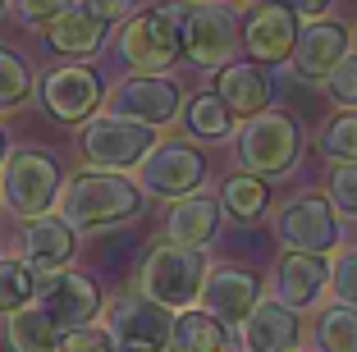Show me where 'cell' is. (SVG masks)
<instances>
[{
	"instance_id": "cell-1",
	"label": "cell",
	"mask_w": 357,
	"mask_h": 352,
	"mask_svg": "<svg viewBox=\"0 0 357 352\" xmlns=\"http://www.w3.org/2000/svg\"><path fill=\"white\" fill-rule=\"evenodd\" d=\"M55 211H60L78 234H105L119 229L128 220H137L147 211V192L137 188V178H128L124 169H92L64 178L55 192Z\"/></svg>"
},
{
	"instance_id": "cell-2",
	"label": "cell",
	"mask_w": 357,
	"mask_h": 352,
	"mask_svg": "<svg viewBox=\"0 0 357 352\" xmlns=\"http://www.w3.org/2000/svg\"><path fill=\"white\" fill-rule=\"evenodd\" d=\"M238 165L257 178H284L303 155V128L289 110H257L238 124Z\"/></svg>"
},
{
	"instance_id": "cell-3",
	"label": "cell",
	"mask_w": 357,
	"mask_h": 352,
	"mask_svg": "<svg viewBox=\"0 0 357 352\" xmlns=\"http://www.w3.org/2000/svg\"><path fill=\"white\" fill-rule=\"evenodd\" d=\"M211 261L202 247H183V243H156L137 266V293L156 298L160 307L183 311L202 298V280H206Z\"/></svg>"
},
{
	"instance_id": "cell-4",
	"label": "cell",
	"mask_w": 357,
	"mask_h": 352,
	"mask_svg": "<svg viewBox=\"0 0 357 352\" xmlns=\"http://www.w3.org/2000/svg\"><path fill=\"white\" fill-rule=\"evenodd\" d=\"M60 183H64L60 160L51 151H42V146H14L0 160V206L19 220L51 211Z\"/></svg>"
},
{
	"instance_id": "cell-5",
	"label": "cell",
	"mask_w": 357,
	"mask_h": 352,
	"mask_svg": "<svg viewBox=\"0 0 357 352\" xmlns=\"http://www.w3.org/2000/svg\"><path fill=\"white\" fill-rule=\"evenodd\" d=\"M178 10H183V0H174V5H151V10L133 14V19L119 28V60L137 73H165L169 64L183 55Z\"/></svg>"
},
{
	"instance_id": "cell-6",
	"label": "cell",
	"mask_w": 357,
	"mask_h": 352,
	"mask_svg": "<svg viewBox=\"0 0 357 352\" xmlns=\"http://www.w3.org/2000/svg\"><path fill=\"white\" fill-rule=\"evenodd\" d=\"M156 142V128L137 124V119H124V114H87L83 133H78V146H83V160L92 169H133L142 155Z\"/></svg>"
},
{
	"instance_id": "cell-7",
	"label": "cell",
	"mask_w": 357,
	"mask_h": 352,
	"mask_svg": "<svg viewBox=\"0 0 357 352\" xmlns=\"http://www.w3.org/2000/svg\"><path fill=\"white\" fill-rule=\"evenodd\" d=\"M105 330L115 339V352H169V325L174 311L160 307L147 293H119L105 302Z\"/></svg>"
},
{
	"instance_id": "cell-8",
	"label": "cell",
	"mask_w": 357,
	"mask_h": 352,
	"mask_svg": "<svg viewBox=\"0 0 357 352\" xmlns=\"http://www.w3.org/2000/svg\"><path fill=\"white\" fill-rule=\"evenodd\" d=\"M137 188L147 192V197H160V201H174L192 188H202L206 178V155L197 151L192 142H151V151L137 160Z\"/></svg>"
},
{
	"instance_id": "cell-9",
	"label": "cell",
	"mask_w": 357,
	"mask_h": 352,
	"mask_svg": "<svg viewBox=\"0 0 357 352\" xmlns=\"http://www.w3.org/2000/svg\"><path fill=\"white\" fill-rule=\"evenodd\" d=\"M101 105L110 114L137 119V124L169 128L178 119L183 92H178V83L169 78V73H128V78H119V83L101 96Z\"/></svg>"
},
{
	"instance_id": "cell-10",
	"label": "cell",
	"mask_w": 357,
	"mask_h": 352,
	"mask_svg": "<svg viewBox=\"0 0 357 352\" xmlns=\"http://www.w3.org/2000/svg\"><path fill=\"white\" fill-rule=\"evenodd\" d=\"M178 37H183V55L197 69H220L238 51V19H234V10H225V0L220 5H183Z\"/></svg>"
},
{
	"instance_id": "cell-11",
	"label": "cell",
	"mask_w": 357,
	"mask_h": 352,
	"mask_svg": "<svg viewBox=\"0 0 357 352\" xmlns=\"http://www.w3.org/2000/svg\"><path fill=\"white\" fill-rule=\"evenodd\" d=\"M32 302L46 311L55 321V330H74V325H87L101 316L105 298L101 289H96V280H87V275H78V270H51V275H37V293H32Z\"/></svg>"
},
{
	"instance_id": "cell-12",
	"label": "cell",
	"mask_w": 357,
	"mask_h": 352,
	"mask_svg": "<svg viewBox=\"0 0 357 352\" xmlns=\"http://www.w3.org/2000/svg\"><path fill=\"white\" fill-rule=\"evenodd\" d=\"M37 92H42V105H46V114H51L55 124H83L87 114L101 110L105 83H101L96 69L69 60V64H55L42 83H37Z\"/></svg>"
},
{
	"instance_id": "cell-13",
	"label": "cell",
	"mask_w": 357,
	"mask_h": 352,
	"mask_svg": "<svg viewBox=\"0 0 357 352\" xmlns=\"http://www.w3.org/2000/svg\"><path fill=\"white\" fill-rule=\"evenodd\" d=\"M275 238L289 252H330L339 247V220L326 197H294L275 215Z\"/></svg>"
},
{
	"instance_id": "cell-14",
	"label": "cell",
	"mask_w": 357,
	"mask_h": 352,
	"mask_svg": "<svg viewBox=\"0 0 357 352\" xmlns=\"http://www.w3.org/2000/svg\"><path fill=\"white\" fill-rule=\"evenodd\" d=\"M78 252V229L60 215V211H42V215H28L19 229V257L28 261L37 275H51L64 270Z\"/></svg>"
},
{
	"instance_id": "cell-15",
	"label": "cell",
	"mask_w": 357,
	"mask_h": 352,
	"mask_svg": "<svg viewBox=\"0 0 357 352\" xmlns=\"http://www.w3.org/2000/svg\"><path fill=\"white\" fill-rule=\"evenodd\" d=\"M298 42V14L284 0H257L243 14V46L257 64H284Z\"/></svg>"
},
{
	"instance_id": "cell-16",
	"label": "cell",
	"mask_w": 357,
	"mask_h": 352,
	"mask_svg": "<svg viewBox=\"0 0 357 352\" xmlns=\"http://www.w3.org/2000/svg\"><path fill=\"white\" fill-rule=\"evenodd\" d=\"M257 298H261V280H257L252 270L229 266V261L206 266V280H202V298L197 302H206V311L220 316L225 325H243V316L257 307Z\"/></svg>"
},
{
	"instance_id": "cell-17",
	"label": "cell",
	"mask_w": 357,
	"mask_h": 352,
	"mask_svg": "<svg viewBox=\"0 0 357 352\" xmlns=\"http://www.w3.org/2000/svg\"><path fill=\"white\" fill-rule=\"evenodd\" d=\"M298 343H303V325L289 302L257 298V307L243 316V348L248 352H294Z\"/></svg>"
},
{
	"instance_id": "cell-18",
	"label": "cell",
	"mask_w": 357,
	"mask_h": 352,
	"mask_svg": "<svg viewBox=\"0 0 357 352\" xmlns=\"http://www.w3.org/2000/svg\"><path fill=\"white\" fill-rule=\"evenodd\" d=\"M339 55H348V28L335 19H312L307 28H298L289 60H294L298 78H326L339 64Z\"/></svg>"
},
{
	"instance_id": "cell-19",
	"label": "cell",
	"mask_w": 357,
	"mask_h": 352,
	"mask_svg": "<svg viewBox=\"0 0 357 352\" xmlns=\"http://www.w3.org/2000/svg\"><path fill=\"white\" fill-rule=\"evenodd\" d=\"M105 32H110L105 19L87 14L83 5H69L64 14H55V19L42 28V37H46V46H51L55 55H64V60H92V55H101Z\"/></svg>"
},
{
	"instance_id": "cell-20",
	"label": "cell",
	"mask_w": 357,
	"mask_h": 352,
	"mask_svg": "<svg viewBox=\"0 0 357 352\" xmlns=\"http://www.w3.org/2000/svg\"><path fill=\"white\" fill-rule=\"evenodd\" d=\"M326 280H330L326 252H289L280 261V275H275V298L289 302L294 311H312L326 293Z\"/></svg>"
},
{
	"instance_id": "cell-21",
	"label": "cell",
	"mask_w": 357,
	"mask_h": 352,
	"mask_svg": "<svg viewBox=\"0 0 357 352\" xmlns=\"http://www.w3.org/2000/svg\"><path fill=\"white\" fill-rule=\"evenodd\" d=\"M220 234V201L215 197H202V192H183L174 197L165 215V238L169 243H183V247H211Z\"/></svg>"
},
{
	"instance_id": "cell-22",
	"label": "cell",
	"mask_w": 357,
	"mask_h": 352,
	"mask_svg": "<svg viewBox=\"0 0 357 352\" xmlns=\"http://www.w3.org/2000/svg\"><path fill=\"white\" fill-rule=\"evenodd\" d=\"M215 96L225 101V110H229V114L248 119V114H257V110L271 105V83H266V73H261V64H257V60L252 64L225 60L220 73H215Z\"/></svg>"
},
{
	"instance_id": "cell-23",
	"label": "cell",
	"mask_w": 357,
	"mask_h": 352,
	"mask_svg": "<svg viewBox=\"0 0 357 352\" xmlns=\"http://www.w3.org/2000/svg\"><path fill=\"white\" fill-rule=\"evenodd\" d=\"M225 348H229L225 321L211 316V311L183 307L169 325V352H225Z\"/></svg>"
},
{
	"instance_id": "cell-24",
	"label": "cell",
	"mask_w": 357,
	"mask_h": 352,
	"mask_svg": "<svg viewBox=\"0 0 357 352\" xmlns=\"http://www.w3.org/2000/svg\"><path fill=\"white\" fill-rule=\"evenodd\" d=\"M5 343H10V352H55L60 330L37 302H28V307L5 316Z\"/></svg>"
},
{
	"instance_id": "cell-25",
	"label": "cell",
	"mask_w": 357,
	"mask_h": 352,
	"mask_svg": "<svg viewBox=\"0 0 357 352\" xmlns=\"http://www.w3.org/2000/svg\"><path fill=\"white\" fill-rule=\"evenodd\" d=\"M266 211H271V188H266V178L243 169V174H229L220 183V215L238 220V224H252Z\"/></svg>"
},
{
	"instance_id": "cell-26",
	"label": "cell",
	"mask_w": 357,
	"mask_h": 352,
	"mask_svg": "<svg viewBox=\"0 0 357 352\" xmlns=\"http://www.w3.org/2000/svg\"><path fill=\"white\" fill-rule=\"evenodd\" d=\"M183 124H188V133L202 137V142H220V137L234 133V114L225 110V101L215 92H197L188 101V110H183Z\"/></svg>"
},
{
	"instance_id": "cell-27",
	"label": "cell",
	"mask_w": 357,
	"mask_h": 352,
	"mask_svg": "<svg viewBox=\"0 0 357 352\" xmlns=\"http://www.w3.org/2000/svg\"><path fill=\"white\" fill-rule=\"evenodd\" d=\"M32 92H37V83H32L28 60L19 51H10V46H0V114L23 110L32 101Z\"/></svg>"
},
{
	"instance_id": "cell-28",
	"label": "cell",
	"mask_w": 357,
	"mask_h": 352,
	"mask_svg": "<svg viewBox=\"0 0 357 352\" xmlns=\"http://www.w3.org/2000/svg\"><path fill=\"white\" fill-rule=\"evenodd\" d=\"M32 293H37V270L23 257H5V252H0V316L28 307Z\"/></svg>"
},
{
	"instance_id": "cell-29",
	"label": "cell",
	"mask_w": 357,
	"mask_h": 352,
	"mask_svg": "<svg viewBox=\"0 0 357 352\" xmlns=\"http://www.w3.org/2000/svg\"><path fill=\"white\" fill-rule=\"evenodd\" d=\"M316 348L321 352H357V307H326L316 321Z\"/></svg>"
},
{
	"instance_id": "cell-30",
	"label": "cell",
	"mask_w": 357,
	"mask_h": 352,
	"mask_svg": "<svg viewBox=\"0 0 357 352\" xmlns=\"http://www.w3.org/2000/svg\"><path fill=\"white\" fill-rule=\"evenodd\" d=\"M321 151L330 160H357V105H339L321 128Z\"/></svg>"
},
{
	"instance_id": "cell-31",
	"label": "cell",
	"mask_w": 357,
	"mask_h": 352,
	"mask_svg": "<svg viewBox=\"0 0 357 352\" xmlns=\"http://www.w3.org/2000/svg\"><path fill=\"white\" fill-rule=\"evenodd\" d=\"M326 289L335 293V302H344V307H357V247H339V252H335Z\"/></svg>"
},
{
	"instance_id": "cell-32",
	"label": "cell",
	"mask_w": 357,
	"mask_h": 352,
	"mask_svg": "<svg viewBox=\"0 0 357 352\" xmlns=\"http://www.w3.org/2000/svg\"><path fill=\"white\" fill-rule=\"evenodd\" d=\"M330 206L339 215L357 220V160H335V174H330Z\"/></svg>"
},
{
	"instance_id": "cell-33",
	"label": "cell",
	"mask_w": 357,
	"mask_h": 352,
	"mask_svg": "<svg viewBox=\"0 0 357 352\" xmlns=\"http://www.w3.org/2000/svg\"><path fill=\"white\" fill-rule=\"evenodd\" d=\"M55 348H60V352H115V339H110V330H105V325L87 321V325L64 330Z\"/></svg>"
},
{
	"instance_id": "cell-34",
	"label": "cell",
	"mask_w": 357,
	"mask_h": 352,
	"mask_svg": "<svg viewBox=\"0 0 357 352\" xmlns=\"http://www.w3.org/2000/svg\"><path fill=\"white\" fill-rule=\"evenodd\" d=\"M326 92L335 96V105H357V55H339V64L326 73Z\"/></svg>"
},
{
	"instance_id": "cell-35",
	"label": "cell",
	"mask_w": 357,
	"mask_h": 352,
	"mask_svg": "<svg viewBox=\"0 0 357 352\" xmlns=\"http://www.w3.org/2000/svg\"><path fill=\"white\" fill-rule=\"evenodd\" d=\"M69 5H74V0H14V14H19V23H23V28L42 32L46 23L55 19V14H64Z\"/></svg>"
},
{
	"instance_id": "cell-36",
	"label": "cell",
	"mask_w": 357,
	"mask_h": 352,
	"mask_svg": "<svg viewBox=\"0 0 357 352\" xmlns=\"http://www.w3.org/2000/svg\"><path fill=\"white\" fill-rule=\"evenodd\" d=\"M74 5H83L87 14H96V19H105V23L128 19V10H133V0H74Z\"/></svg>"
},
{
	"instance_id": "cell-37",
	"label": "cell",
	"mask_w": 357,
	"mask_h": 352,
	"mask_svg": "<svg viewBox=\"0 0 357 352\" xmlns=\"http://www.w3.org/2000/svg\"><path fill=\"white\" fill-rule=\"evenodd\" d=\"M284 5H289L294 14H303V19H321V14H326L335 0H284Z\"/></svg>"
},
{
	"instance_id": "cell-38",
	"label": "cell",
	"mask_w": 357,
	"mask_h": 352,
	"mask_svg": "<svg viewBox=\"0 0 357 352\" xmlns=\"http://www.w3.org/2000/svg\"><path fill=\"white\" fill-rule=\"evenodd\" d=\"M10 155V133H5V124H0V160Z\"/></svg>"
},
{
	"instance_id": "cell-39",
	"label": "cell",
	"mask_w": 357,
	"mask_h": 352,
	"mask_svg": "<svg viewBox=\"0 0 357 352\" xmlns=\"http://www.w3.org/2000/svg\"><path fill=\"white\" fill-rule=\"evenodd\" d=\"M183 5H220V0H183Z\"/></svg>"
},
{
	"instance_id": "cell-40",
	"label": "cell",
	"mask_w": 357,
	"mask_h": 352,
	"mask_svg": "<svg viewBox=\"0 0 357 352\" xmlns=\"http://www.w3.org/2000/svg\"><path fill=\"white\" fill-rule=\"evenodd\" d=\"M5 5H10V0H0V14H5Z\"/></svg>"
},
{
	"instance_id": "cell-41",
	"label": "cell",
	"mask_w": 357,
	"mask_h": 352,
	"mask_svg": "<svg viewBox=\"0 0 357 352\" xmlns=\"http://www.w3.org/2000/svg\"><path fill=\"white\" fill-rule=\"evenodd\" d=\"M225 352H238V348H225ZM243 352H248V348H243Z\"/></svg>"
},
{
	"instance_id": "cell-42",
	"label": "cell",
	"mask_w": 357,
	"mask_h": 352,
	"mask_svg": "<svg viewBox=\"0 0 357 352\" xmlns=\"http://www.w3.org/2000/svg\"><path fill=\"white\" fill-rule=\"evenodd\" d=\"M55 352H60V348H55Z\"/></svg>"
},
{
	"instance_id": "cell-43",
	"label": "cell",
	"mask_w": 357,
	"mask_h": 352,
	"mask_svg": "<svg viewBox=\"0 0 357 352\" xmlns=\"http://www.w3.org/2000/svg\"><path fill=\"white\" fill-rule=\"evenodd\" d=\"M294 352H298V348H294Z\"/></svg>"
}]
</instances>
